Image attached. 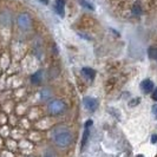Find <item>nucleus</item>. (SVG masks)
<instances>
[{"label":"nucleus","instance_id":"0eeeda50","mask_svg":"<svg viewBox=\"0 0 157 157\" xmlns=\"http://www.w3.org/2000/svg\"><path fill=\"white\" fill-rule=\"evenodd\" d=\"M11 24V14L6 12V11H4L1 14H0V25H2V26H8Z\"/></svg>","mask_w":157,"mask_h":157},{"label":"nucleus","instance_id":"423d86ee","mask_svg":"<svg viewBox=\"0 0 157 157\" xmlns=\"http://www.w3.org/2000/svg\"><path fill=\"white\" fill-rule=\"evenodd\" d=\"M154 83L150 80V79H144L143 82H142V84H141V89H142V91L143 92H150V91H152L154 90Z\"/></svg>","mask_w":157,"mask_h":157},{"label":"nucleus","instance_id":"20e7f679","mask_svg":"<svg viewBox=\"0 0 157 157\" xmlns=\"http://www.w3.org/2000/svg\"><path fill=\"white\" fill-rule=\"evenodd\" d=\"M83 104L89 111H94L98 108V101L94 97H84Z\"/></svg>","mask_w":157,"mask_h":157},{"label":"nucleus","instance_id":"f03ea898","mask_svg":"<svg viewBox=\"0 0 157 157\" xmlns=\"http://www.w3.org/2000/svg\"><path fill=\"white\" fill-rule=\"evenodd\" d=\"M47 110L51 115L53 116H57V115H60L63 113L64 111L66 110V104L60 101V99H53L48 103L47 105Z\"/></svg>","mask_w":157,"mask_h":157},{"label":"nucleus","instance_id":"412c9836","mask_svg":"<svg viewBox=\"0 0 157 157\" xmlns=\"http://www.w3.org/2000/svg\"><path fill=\"white\" fill-rule=\"evenodd\" d=\"M137 157H144V156H143V155H138Z\"/></svg>","mask_w":157,"mask_h":157},{"label":"nucleus","instance_id":"f257e3e1","mask_svg":"<svg viewBox=\"0 0 157 157\" xmlns=\"http://www.w3.org/2000/svg\"><path fill=\"white\" fill-rule=\"evenodd\" d=\"M73 140V136L72 132L67 129H62V130H58L56 131L53 135V141L55 144L58 148H67L71 144V142Z\"/></svg>","mask_w":157,"mask_h":157},{"label":"nucleus","instance_id":"6ab92c4d","mask_svg":"<svg viewBox=\"0 0 157 157\" xmlns=\"http://www.w3.org/2000/svg\"><path fill=\"white\" fill-rule=\"evenodd\" d=\"M151 142H152V143H156V142H157V135H154V136H152V140H151Z\"/></svg>","mask_w":157,"mask_h":157},{"label":"nucleus","instance_id":"7ed1b4c3","mask_svg":"<svg viewBox=\"0 0 157 157\" xmlns=\"http://www.w3.org/2000/svg\"><path fill=\"white\" fill-rule=\"evenodd\" d=\"M17 24L21 30H29L32 26V19L27 13H20L17 18Z\"/></svg>","mask_w":157,"mask_h":157},{"label":"nucleus","instance_id":"39448f33","mask_svg":"<svg viewBox=\"0 0 157 157\" xmlns=\"http://www.w3.org/2000/svg\"><path fill=\"white\" fill-rule=\"evenodd\" d=\"M55 10L56 12L59 14V17L63 18L65 16V0H56Z\"/></svg>","mask_w":157,"mask_h":157},{"label":"nucleus","instance_id":"ddd939ff","mask_svg":"<svg viewBox=\"0 0 157 157\" xmlns=\"http://www.w3.org/2000/svg\"><path fill=\"white\" fill-rule=\"evenodd\" d=\"M149 57L151 59L157 62V47H150L149 48Z\"/></svg>","mask_w":157,"mask_h":157},{"label":"nucleus","instance_id":"f3484780","mask_svg":"<svg viewBox=\"0 0 157 157\" xmlns=\"http://www.w3.org/2000/svg\"><path fill=\"white\" fill-rule=\"evenodd\" d=\"M152 99L157 102V87L156 89H154V92H152Z\"/></svg>","mask_w":157,"mask_h":157},{"label":"nucleus","instance_id":"1a4fd4ad","mask_svg":"<svg viewBox=\"0 0 157 157\" xmlns=\"http://www.w3.org/2000/svg\"><path fill=\"white\" fill-rule=\"evenodd\" d=\"M89 136H90V126L84 125V134H83L82 142H80V147H82V149H83V148L86 145L87 141H89Z\"/></svg>","mask_w":157,"mask_h":157},{"label":"nucleus","instance_id":"a211bd4d","mask_svg":"<svg viewBox=\"0 0 157 157\" xmlns=\"http://www.w3.org/2000/svg\"><path fill=\"white\" fill-rule=\"evenodd\" d=\"M79 36H80V37H83V38H85V39H87V40H90V38H89V37H86V36H85V33H78Z\"/></svg>","mask_w":157,"mask_h":157},{"label":"nucleus","instance_id":"f8f14e48","mask_svg":"<svg viewBox=\"0 0 157 157\" xmlns=\"http://www.w3.org/2000/svg\"><path fill=\"white\" fill-rule=\"evenodd\" d=\"M79 4H80L83 7L87 8V10H91V11H94V5H92L91 2H89L87 0H79Z\"/></svg>","mask_w":157,"mask_h":157},{"label":"nucleus","instance_id":"9b49d317","mask_svg":"<svg viewBox=\"0 0 157 157\" xmlns=\"http://www.w3.org/2000/svg\"><path fill=\"white\" fill-rule=\"evenodd\" d=\"M132 14L134 16H141L142 14V6L138 4V2H136L134 6H132Z\"/></svg>","mask_w":157,"mask_h":157},{"label":"nucleus","instance_id":"2eb2a0df","mask_svg":"<svg viewBox=\"0 0 157 157\" xmlns=\"http://www.w3.org/2000/svg\"><path fill=\"white\" fill-rule=\"evenodd\" d=\"M43 157H57V156H56L55 152H52V151H46V152L43 155Z\"/></svg>","mask_w":157,"mask_h":157},{"label":"nucleus","instance_id":"6e6552de","mask_svg":"<svg viewBox=\"0 0 157 157\" xmlns=\"http://www.w3.org/2000/svg\"><path fill=\"white\" fill-rule=\"evenodd\" d=\"M43 76H44V72L41 70L34 72V75H32V77H31V82L33 84L38 85V84H40V83L43 82Z\"/></svg>","mask_w":157,"mask_h":157},{"label":"nucleus","instance_id":"9d476101","mask_svg":"<svg viewBox=\"0 0 157 157\" xmlns=\"http://www.w3.org/2000/svg\"><path fill=\"white\" fill-rule=\"evenodd\" d=\"M82 73H83L89 80H92V79L96 77V71H94V69H91V67H83V69H82Z\"/></svg>","mask_w":157,"mask_h":157},{"label":"nucleus","instance_id":"dca6fc26","mask_svg":"<svg viewBox=\"0 0 157 157\" xmlns=\"http://www.w3.org/2000/svg\"><path fill=\"white\" fill-rule=\"evenodd\" d=\"M152 113H154L155 117L157 118V104H154V105H152Z\"/></svg>","mask_w":157,"mask_h":157},{"label":"nucleus","instance_id":"aec40b11","mask_svg":"<svg viewBox=\"0 0 157 157\" xmlns=\"http://www.w3.org/2000/svg\"><path fill=\"white\" fill-rule=\"evenodd\" d=\"M40 1H41L43 4H45V5H46V4H48V0H40Z\"/></svg>","mask_w":157,"mask_h":157},{"label":"nucleus","instance_id":"4468645a","mask_svg":"<svg viewBox=\"0 0 157 157\" xmlns=\"http://www.w3.org/2000/svg\"><path fill=\"white\" fill-rule=\"evenodd\" d=\"M40 96H41V98H43L44 101H46V99H48V98L51 97V91H50L48 89H45V90L41 91V94H40Z\"/></svg>","mask_w":157,"mask_h":157}]
</instances>
